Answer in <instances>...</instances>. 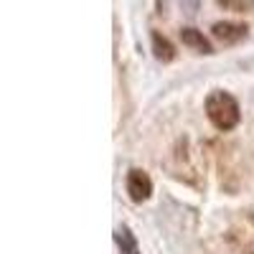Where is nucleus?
<instances>
[{
  "label": "nucleus",
  "mask_w": 254,
  "mask_h": 254,
  "mask_svg": "<svg viewBox=\"0 0 254 254\" xmlns=\"http://www.w3.org/2000/svg\"><path fill=\"white\" fill-rule=\"evenodd\" d=\"M181 41H183V46L188 49H193L196 54H214V49H211V44L206 41V36L196 28H183L181 31Z\"/></svg>",
  "instance_id": "nucleus-4"
},
{
  "label": "nucleus",
  "mask_w": 254,
  "mask_h": 254,
  "mask_svg": "<svg viewBox=\"0 0 254 254\" xmlns=\"http://www.w3.org/2000/svg\"><path fill=\"white\" fill-rule=\"evenodd\" d=\"M127 196H130L135 203H142L153 196V181L145 171H130L127 173Z\"/></svg>",
  "instance_id": "nucleus-2"
},
{
  "label": "nucleus",
  "mask_w": 254,
  "mask_h": 254,
  "mask_svg": "<svg viewBox=\"0 0 254 254\" xmlns=\"http://www.w3.org/2000/svg\"><path fill=\"white\" fill-rule=\"evenodd\" d=\"M219 5H224L229 10H237V13H244L247 8H252V0H219Z\"/></svg>",
  "instance_id": "nucleus-7"
},
{
  "label": "nucleus",
  "mask_w": 254,
  "mask_h": 254,
  "mask_svg": "<svg viewBox=\"0 0 254 254\" xmlns=\"http://www.w3.org/2000/svg\"><path fill=\"white\" fill-rule=\"evenodd\" d=\"M115 239H117V247H120V252H122V254H140V249H137V242H135L132 231L127 229V226L117 229Z\"/></svg>",
  "instance_id": "nucleus-6"
},
{
  "label": "nucleus",
  "mask_w": 254,
  "mask_h": 254,
  "mask_svg": "<svg viewBox=\"0 0 254 254\" xmlns=\"http://www.w3.org/2000/svg\"><path fill=\"white\" fill-rule=\"evenodd\" d=\"M206 117L208 122L216 127L221 132H229L234 130L242 120V112H239V102L231 97L229 92L224 89H216L206 97Z\"/></svg>",
  "instance_id": "nucleus-1"
},
{
  "label": "nucleus",
  "mask_w": 254,
  "mask_h": 254,
  "mask_svg": "<svg viewBox=\"0 0 254 254\" xmlns=\"http://www.w3.org/2000/svg\"><path fill=\"white\" fill-rule=\"evenodd\" d=\"M211 33H214V38L219 41V44H224V46H234V44H239V41L247 36V26H242V23H231V20H224V23H214Z\"/></svg>",
  "instance_id": "nucleus-3"
},
{
  "label": "nucleus",
  "mask_w": 254,
  "mask_h": 254,
  "mask_svg": "<svg viewBox=\"0 0 254 254\" xmlns=\"http://www.w3.org/2000/svg\"><path fill=\"white\" fill-rule=\"evenodd\" d=\"M153 54H155V59L158 61H173L176 59V46L168 41L163 33H153Z\"/></svg>",
  "instance_id": "nucleus-5"
}]
</instances>
